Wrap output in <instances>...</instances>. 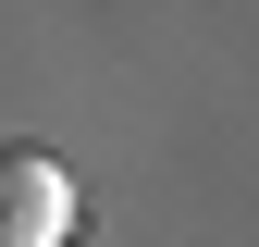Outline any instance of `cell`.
I'll use <instances>...</instances> for the list:
<instances>
[{"label":"cell","mask_w":259,"mask_h":247,"mask_svg":"<svg viewBox=\"0 0 259 247\" xmlns=\"http://www.w3.org/2000/svg\"><path fill=\"white\" fill-rule=\"evenodd\" d=\"M74 235V173L50 148H0V247H62Z\"/></svg>","instance_id":"1"}]
</instances>
